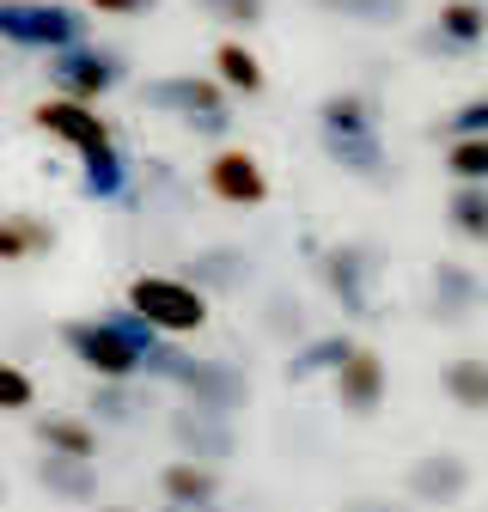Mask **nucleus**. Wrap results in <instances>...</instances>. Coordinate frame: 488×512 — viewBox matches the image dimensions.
<instances>
[{
    "label": "nucleus",
    "mask_w": 488,
    "mask_h": 512,
    "mask_svg": "<svg viewBox=\"0 0 488 512\" xmlns=\"http://www.w3.org/2000/svg\"><path fill=\"white\" fill-rule=\"evenodd\" d=\"M129 305L147 317V324H159V330H202V317H208V299L196 293V287H183V281H165V275H153V281H135L129 287Z\"/></svg>",
    "instance_id": "1"
},
{
    "label": "nucleus",
    "mask_w": 488,
    "mask_h": 512,
    "mask_svg": "<svg viewBox=\"0 0 488 512\" xmlns=\"http://www.w3.org/2000/svg\"><path fill=\"white\" fill-rule=\"evenodd\" d=\"M37 122L49 128V135H61V141H74L80 153H104V122L86 110V104H74V98H55V104H37Z\"/></svg>",
    "instance_id": "2"
},
{
    "label": "nucleus",
    "mask_w": 488,
    "mask_h": 512,
    "mask_svg": "<svg viewBox=\"0 0 488 512\" xmlns=\"http://www.w3.org/2000/svg\"><path fill=\"white\" fill-rule=\"evenodd\" d=\"M208 189L220 202H263V165L251 159V153H220L214 165H208Z\"/></svg>",
    "instance_id": "3"
},
{
    "label": "nucleus",
    "mask_w": 488,
    "mask_h": 512,
    "mask_svg": "<svg viewBox=\"0 0 488 512\" xmlns=\"http://www.w3.org/2000/svg\"><path fill=\"white\" fill-rule=\"evenodd\" d=\"M74 348H80L86 366H98V372H129V366H135V348L122 342V336H110V330H74Z\"/></svg>",
    "instance_id": "4"
},
{
    "label": "nucleus",
    "mask_w": 488,
    "mask_h": 512,
    "mask_svg": "<svg viewBox=\"0 0 488 512\" xmlns=\"http://www.w3.org/2000/svg\"><path fill=\"white\" fill-rule=\"evenodd\" d=\"M342 403H354V409H373L379 403V360L373 354H348V366H342Z\"/></svg>",
    "instance_id": "5"
},
{
    "label": "nucleus",
    "mask_w": 488,
    "mask_h": 512,
    "mask_svg": "<svg viewBox=\"0 0 488 512\" xmlns=\"http://www.w3.org/2000/svg\"><path fill=\"white\" fill-rule=\"evenodd\" d=\"M220 74H226V86H238V92H263V68H257V55L251 49H238V43H220Z\"/></svg>",
    "instance_id": "6"
},
{
    "label": "nucleus",
    "mask_w": 488,
    "mask_h": 512,
    "mask_svg": "<svg viewBox=\"0 0 488 512\" xmlns=\"http://www.w3.org/2000/svg\"><path fill=\"white\" fill-rule=\"evenodd\" d=\"M49 244V232L43 226H25V220H0V256H25V250H43Z\"/></svg>",
    "instance_id": "7"
},
{
    "label": "nucleus",
    "mask_w": 488,
    "mask_h": 512,
    "mask_svg": "<svg viewBox=\"0 0 488 512\" xmlns=\"http://www.w3.org/2000/svg\"><path fill=\"white\" fill-rule=\"evenodd\" d=\"M208 488H214V476H208V470H190V464L165 470V494H171V500H202Z\"/></svg>",
    "instance_id": "8"
},
{
    "label": "nucleus",
    "mask_w": 488,
    "mask_h": 512,
    "mask_svg": "<svg viewBox=\"0 0 488 512\" xmlns=\"http://www.w3.org/2000/svg\"><path fill=\"white\" fill-rule=\"evenodd\" d=\"M43 439L61 445V452H74V458H92V433L74 427V421H43Z\"/></svg>",
    "instance_id": "9"
},
{
    "label": "nucleus",
    "mask_w": 488,
    "mask_h": 512,
    "mask_svg": "<svg viewBox=\"0 0 488 512\" xmlns=\"http://www.w3.org/2000/svg\"><path fill=\"white\" fill-rule=\"evenodd\" d=\"M31 403V378L19 366H0V409H25Z\"/></svg>",
    "instance_id": "10"
},
{
    "label": "nucleus",
    "mask_w": 488,
    "mask_h": 512,
    "mask_svg": "<svg viewBox=\"0 0 488 512\" xmlns=\"http://www.w3.org/2000/svg\"><path fill=\"white\" fill-rule=\"evenodd\" d=\"M482 165H488V147H482V141H464V147L452 153V171H458L464 183H476V177H482Z\"/></svg>",
    "instance_id": "11"
},
{
    "label": "nucleus",
    "mask_w": 488,
    "mask_h": 512,
    "mask_svg": "<svg viewBox=\"0 0 488 512\" xmlns=\"http://www.w3.org/2000/svg\"><path fill=\"white\" fill-rule=\"evenodd\" d=\"M452 391H458V397H464V403L476 409V403H482V372H476V366H458V378H452Z\"/></svg>",
    "instance_id": "12"
},
{
    "label": "nucleus",
    "mask_w": 488,
    "mask_h": 512,
    "mask_svg": "<svg viewBox=\"0 0 488 512\" xmlns=\"http://www.w3.org/2000/svg\"><path fill=\"white\" fill-rule=\"evenodd\" d=\"M446 25H452L458 37H476V7H470V0H458V7H446Z\"/></svg>",
    "instance_id": "13"
},
{
    "label": "nucleus",
    "mask_w": 488,
    "mask_h": 512,
    "mask_svg": "<svg viewBox=\"0 0 488 512\" xmlns=\"http://www.w3.org/2000/svg\"><path fill=\"white\" fill-rule=\"evenodd\" d=\"M458 220H464V232H482V202L464 196V202H458Z\"/></svg>",
    "instance_id": "14"
},
{
    "label": "nucleus",
    "mask_w": 488,
    "mask_h": 512,
    "mask_svg": "<svg viewBox=\"0 0 488 512\" xmlns=\"http://www.w3.org/2000/svg\"><path fill=\"white\" fill-rule=\"evenodd\" d=\"M98 7H110V13H135V7H147V0H98Z\"/></svg>",
    "instance_id": "15"
}]
</instances>
